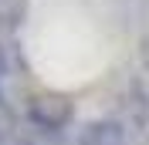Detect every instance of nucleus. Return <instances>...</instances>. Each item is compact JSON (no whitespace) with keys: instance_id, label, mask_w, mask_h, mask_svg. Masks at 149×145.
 <instances>
[{"instance_id":"39448f33","label":"nucleus","mask_w":149,"mask_h":145,"mask_svg":"<svg viewBox=\"0 0 149 145\" xmlns=\"http://www.w3.org/2000/svg\"><path fill=\"white\" fill-rule=\"evenodd\" d=\"M7 74H10V61H7V51L0 47V105H3V84H7Z\"/></svg>"},{"instance_id":"f03ea898","label":"nucleus","mask_w":149,"mask_h":145,"mask_svg":"<svg viewBox=\"0 0 149 145\" xmlns=\"http://www.w3.org/2000/svg\"><path fill=\"white\" fill-rule=\"evenodd\" d=\"M119 108H122V125L132 128V132H149V88L142 78H129V84L122 88V98H119Z\"/></svg>"},{"instance_id":"7ed1b4c3","label":"nucleus","mask_w":149,"mask_h":145,"mask_svg":"<svg viewBox=\"0 0 149 145\" xmlns=\"http://www.w3.org/2000/svg\"><path fill=\"white\" fill-rule=\"evenodd\" d=\"M125 138H129V128L119 118H92L78 128L74 145H125Z\"/></svg>"},{"instance_id":"423d86ee","label":"nucleus","mask_w":149,"mask_h":145,"mask_svg":"<svg viewBox=\"0 0 149 145\" xmlns=\"http://www.w3.org/2000/svg\"><path fill=\"white\" fill-rule=\"evenodd\" d=\"M139 57H142V68L149 71V34L142 37V47H139Z\"/></svg>"},{"instance_id":"20e7f679","label":"nucleus","mask_w":149,"mask_h":145,"mask_svg":"<svg viewBox=\"0 0 149 145\" xmlns=\"http://www.w3.org/2000/svg\"><path fill=\"white\" fill-rule=\"evenodd\" d=\"M27 17V0H0V30L14 34Z\"/></svg>"},{"instance_id":"f257e3e1","label":"nucleus","mask_w":149,"mask_h":145,"mask_svg":"<svg viewBox=\"0 0 149 145\" xmlns=\"http://www.w3.org/2000/svg\"><path fill=\"white\" fill-rule=\"evenodd\" d=\"M24 111H27V122L37 132H51V135L65 132L74 118V105L65 95H34V98H27Z\"/></svg>"}]
</instances>
